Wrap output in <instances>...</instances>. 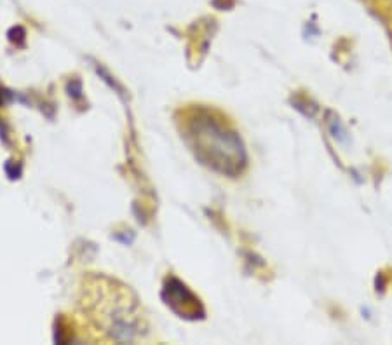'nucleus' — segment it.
<instances>
[{
  "mask_svg": "<svg viewBox=\"0 0 392 345\" xmlns=\"http://www.w3.org/2000/svg\"><path fill=\"white\" fill-rule=\"evenodd\" d=\"M185 138L197 159L221 175H237L244 167L246 154L239 136L208 110H197L188 115Z\"/></svg>",
  "mask_w": 392,
  "mask_h": 345,
  "instance_id": "obj_1",
  "label": "nucleus"
}]
</instances>
